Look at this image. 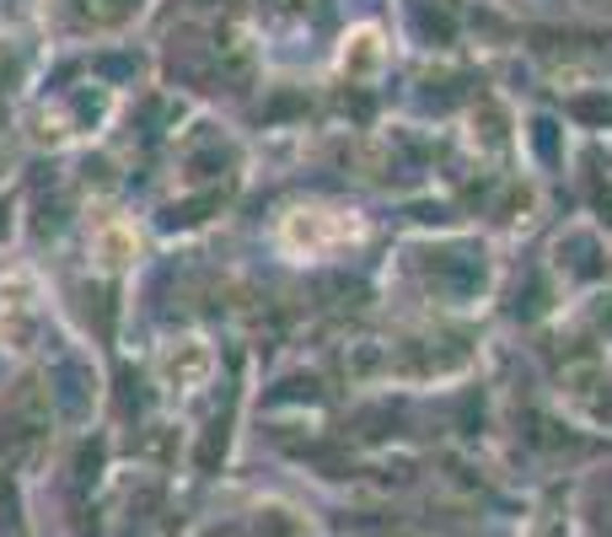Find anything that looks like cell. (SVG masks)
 <instances>
[{"mask_svg": "<svg viewBox=\"0 0 612 537\" xmlns=\"http://www.w3.org/2000/svg\"><path fill=\"white\" fill-rule=\"evenodd\" d=\"M360 237L350 215H334V210H301L285 221V242L290 248H328V242H350Z\"/></svg>", "mask_w": 612, "mask_h": 537, "instance_id": "6da1fadb", "label": "cell"}, {"mask_svg": "<svg viewBox=\"0 0 612 537\" xmlns=\"http://www.w3.org/2000/svg\"><path fill=\"white\" fill-rule=\"evenodd\" d=\"M167 376H173V382H204V376H210V350L193 345V339L177 345L173 355H167Z\"/></svg>", "mask_w": 612, "mask_h": 537, "instance_id": "7a4b0ae2", "label": "cell"}, {"mask_svg": "<svg viewBox=\"0 0 612 537\" xmlns=\"http://www.w3.org/2000/svg\"><path fill=\"white\" fill-rule=\"evenodd\" d=\"M97 259H102L108 268H118L124 259H135V232H129V226H118V221H113V226H102V232H97Z\"/></svg>", "mask_w": 612, "mask_h": 537, "instance_id": "3957f363", "label": "cell"}, {"mask_svg": "<svg viewBox=\"0 0 612 537\" xmlns=\"http://www.w3.org/2000/svg\"><path fill=\"white\" fill-rule=\"evenodd\" d=\"M376 33H354V49H345V65H376Z\"/></svg>", "mask_w": 612, "mask_h": 537, "instance_id": "277c9868", "label": "cell"}]
</instances>
